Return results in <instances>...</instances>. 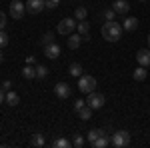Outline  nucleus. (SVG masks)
<instances>
[{
  "mask_svg": "<svg viewBox=\"0 0 150 148\" xmlns=\"http://www.w3.org/2000/svg\"><path fill=\"white\" fill-rule=\"evenodd\" d=\"M6 44H8V36H6L4 30H0V48H4Z\"/></svg>",
  "mask_w": 150,
  "mask_h": 148,
  "instance_id": "c756f323",
  "label": "nucleus"
},
{
  "mask_svg": "<svg viewBox=\"0 0 150 148\" xmlns=\"http://www.w3.org/2000/svg\"><path fill=\"white\" fill-rule=\"evenodd\" d=\"M112 10H114L116 14H120V16H124V14H128V10H130V4H128L126 0H116L114 4H112Z\"/></svg>",
  "mask_w": 150,
  "mask_h": 148,
  "instance_id": "9b49d317",
  "label": "nucleus"
},
{
  "mask_svg": "<svg viewBox=\"0 0 150 148\" xmlns=\"http://www.w3.org/2000/svg\"><path fill=\"white\" fill-rule=\"evenodd\" d=\"M44 4H46V8H48V10H54V8H58L60 0H44Z\"/></svg>",
  "mask_w": 150,
  "mask_h": 148,
  "instance_id": "c85d7f7f",
  "label": "nucleus"
},
{
  "mask_svg": "<svg viewBox=\"0 0 150 148\" xmlns=\"http://www.w3.org/2000/svg\"><path fill=\"white\" fill-rule=\"evenodd\" d=\"M36 78H46L48 76V68L44 66V64H36Z\"/></svg>",
  "mask_w": 150,
  "mask_h": 148,
  "instance_id": "a878e982",
  "label": "nucleus"
},
{
  "mask_svg": "<svg viewBox=\"0 0 150 148\" xmlns=\"http://www.w3.org/2000/svg\"><path fill=\"white\" fill-rule=\"evenodd\" d=\"M82 106H86V100H82V98H78V100H74V112H78Z\"/></svg>",
  "mask_w": 150,
  "mask_h": 148,
  "instance_id": "7c9ffc66",
  "label": "nucleus"
},
{
  "mask_svg": "<svg viewBox=\"0 0 150 148\" xmlns=\"http://www.w3.org/2000/svg\"><path fill=\"white\" fill-rule=\"evenodd\" d=\"M104 102H106V98H104V94H100V92H90L88 94V98H86V104L92 108V110H100L104 106Z\"/></svg>",
  "mask_w": 150,
  "mask_h": 148,
  "instance_id": "39448f33",
  "label": "nucleus"
},
{
  "mask_svg": "<svg viewBox=\"0 0 150 148\" xmlns=\"http://www.w3.org/2000/svg\"><path fill=\"white\" fill-rule=\"evenodd\" d=\"M26 62H28V64H34L36 58H34V56H28V58H26Z\"/></svg>",
  "mask_w": 150,
  "mask_h": 148,
  "instance_id": "f704fd0d",
  "label": "nucleus"
},
{
  "mask_svg": "<svg viewBox=\"0 0 150 148\" xmlns=\"http://www.w3.org/2000/svg\"><path fill=\"white\" fill-rule=\"evenodd\" d=\"M122 24H118L116 20H110V22H104L102 24V38L108 40V42H118L122 38Z\"/></svg>",
  "mask_w": 150,
  "mask_h": 148,
  "instance_id": "f257e3e1",
  "label": "nucleus"
},
{
  "mask_svg": "<svg viewBox=\"0 0 150 148\" xmlns=\"http://www.w3.org/2000/svg\"><path fill=\"white\" fill-rule=\"evenodd\" d=\"M10 86H12V82H10V80H4L0 88H2V90H4V92H8V90H10Z\"/></svg>",
  "mask_w": 150,
  "mask_h": 148,
  "instance_id": "473e14b6",
  "label": "nucleus"
},
{
  "mask_svg": "<svg viewBox=\"0 0 150 148\" xmlns=\"http://www.w3.org/2000/svg\"><path fill=\"white\" fill-rule=\"evenodd\" d=\"M108 144H110V136H106V134H102V136L98 138L96 142H92V146H94V148H106Z\"/></svg>",
  "mask_w": 150,
  "mask_h": 148,
  "instance_id": "5701e85b",
  "label": "nucleus"
},
{
  "mask_svg": "<svg viewBox=\"0 0 150 148\" xmlns=\"http://www.w3.org/2000/svg\"><path fill=\"white\" fill-rule=\"evenodd\" d=\"M76 114H78V118H80V120H90V118H92V108L86 104V106H82Z\"/></svg>",
  "mask_w": 150,
  "mask_h": 148,
  "instance_id": "a211bd4d",
  "label": "nucleus"
},
{
  "mask_svg": "<svg viewBox=\"0 0 150 148\" xmlns=\"http://www.w3.org/2000/svg\"><path fill=\"white\" fill-rule=\"evenodd\" d=\"M122 28H124L126 32H134V30L138 28V20H136L134 16H128L126 20L122 22Z\"/></svg>",
  "mask_w": 150,
  "mask_h": 148,
  "instance_id": "ddd939ff",
  "label": "nucleus"
},
{
  "mask_svg": "<svg viewBox=\"0 0 150 148\" xmlns=\"http://www.w3.org/2000/svg\"><path fill=\"white\" fill-rule=\"evenodd\" d=\"M44 56L50 58V60H54V58L60 56V46L56 44V42H50V44L44 46Z\"/></svg>",
  "mask_w": 150,
  "mask_h": 148,
  "instance_id": "1a4fd4ad",
  "label": "nucleus"
},
{
  "mask_svg": "<svg viewBox=\"0 0 150 148\" xmlns=\"http://www.w3.org/2000/svg\"><path fill=\"white\" fill-rule=\"evenodd\" d=\"M100 18H102L104 22H110V20H114V18H116V12L112 10V8H106V10L100 14Z\"/></svg>",
  "mask_w": 150,
  "mask_h": 148,
  "instance_id": "393cba45",
  "label": "nucleus"
},
{
  "mask_svg": "<svg viewBox=\"0 0 150 148\" xmlns=\"http://www.w3.org/2000/svg\"><path fill=\"white\" fill-rule=\"evenodd\" d=\"M86 16H88V10H86V6H76V10H74V18L80 22V20H86Z\"/></svg>",
  "mask_w": 150,
  "mask_h": 148,
  "instance_id": "412c9836",
  "label": "nucleus"
},
{
  "mask_svg": "<svg viewBox=\"0 0 150 148\" xmlns=\"http://www.w3.org/2000/svg\"><path fill=\"white\" fill-rule=\"evenodd\" d=\"M24 14H26V2H22V0H12L10 2V16L14 20H20Z\"/></svg>",
  "mask_w": 150,
  "mask_h": 148,
  "instance_id": "423d86ee",
  "label": "nucleus"
},
{
  "mask_svg": "<svg viewBox=\"0 0 150 148\" xmlns=\"http://www.w3.org/2000/svg\"><path fill=\"white\" fill-rule=\"evenodd\" d=\"M140 2H146V0H140Z\"/></svg>",
  "mask_w": 150,
  "mask_h": 148,
  "instance_id": "4c0bfd02",
  "label": "nucleus"
},
{
  "mask_svg": "<svg viewBox=\"0 0 150 148\" xmlns=\"http://www.w3.org/2000/svg\"><path fill=\"white\" fill-rule=\"evenodd\" d=\"M82 40H84V38H82L80 34H74V32H72L70 38H68V48H70V50H76V48L82 44Z\"/></svg>",
  "mask_w": 150,
  "mask_h": 148,
  "instance_id": "2eb2a0df",
  "label": "nucleus"
},
{
  "mask_svg": "<svg viewBox=\"0 0 150 148\" xmlns=\"http://www.w3.org/2000/svg\"><path fill=\"white\" fill-rule=\"evenodd\" d=\"M4 102H6V92L0 88V104H4Z\"/></svg>",
  "mask_w": 150,
  "mask_h": 148,
  "instance_id": "72a5a7b5",
  "label": "nucleus"
},
{
  "mask_svg": "<svg viewBox=\"0 0 150 148\" xmlns=\"http://www.w3.org/2000/svg\"><path fill=\"white\" fill-rule=\"evenodd\" d=\"M68 72H70V76H78V78H80L82 76V66L78 64V62H72V64L68 66Z\"/></svg>",
  "mask_w": 150,
  "mask_h": 148,
  "instance_id": "b1692460",
  "label": "nucleus"
},
{
  "mask_svg": "<svg viewBox=\"0 0 150 148\" xmlns=\"http://www.w3.org/2000/svg\"><path fill=\"white\" fill-rule=\"evenodd\" d=\"M130 140H132V136H130L128 130H116L110 136V144L116 148H126V146H130Z\"/></svg>",
  "mask_w": 150,
  "mask_h": 148,
  "instance_id": "f03ea898",
  "label": "nucleus"
},
{
  "mask_svg": "<svg viewBox=\"0 0 150 148\" xmlns=\"http://www.w3.org/2000/svg\"><path fill=\"white\" fill-rule=\"evenodd\" d=\"M132 76H134L136 82H142V80H146V76H148V70H146V66H140L138 64V68H134V72H132Z\"/></svg>",
  "mask_w": 150,
  "mask_h": 148,
  "instance_id": "4468645a",
  "label": "nucleus"
},
{
  "mask_svg": "<svg viewBox=\"0 0 150 148\" xmlns=\"http://www.w3.org/2000/svg\"><path fill=\"white\" fill-rule=\"evenodd\" d=\"M136 60L140 66H150V48H142L136 52Z\"/></svg>",
  "mask_w": 150,
  "mask_h": 148,
  "instance_id": "9d476101",
  "label": "nucleus"
},
{
  "mask_svg": "<svg viewBox=\"0 0 150 148\" xmlns=\"http://www.w3.org/2000/svg\"><path fill=\"white\" fill-rule=\"evenodd\" d=\"M68 146H70V140H68V138H64V136L54 138V140H52V148H68Z\"/></svg>",
  "mask_w": 150,
  "mask_h": 148,
  "instance_id": "aec40b11",
  "label": "nucleus"
},
{
  "mask_svg": "<svg viewBox=\"0 0 150 148\" xmlns=\"http://www.w3.org/2000/svg\"><path fill=\"white\" fill-rule=\"evenodd\" d=\"M30 144L36 146V148H42L44 144H46V138H44V134L36 132V134H32V138H30Z\"/></svg>",
  "mask_w": 150,
  "mask_h": 148,
  "instance_id": "dca6fc26",
  "label": "nucleus"
},
{
  "mask_svg": "<svg viewBox=\"0 0 150 148\" xmlns=\"http://www.w3.org/2000/svg\"><path fill=\"white\" fill-rule=\"evenodd\" d=\"M76 28H78V34L84 40H90V24L86 22V20H80V22L76 24Z\"/></svg>",
  "mask_w": 150,
  "mask_h": 148,
  "instance_id": "f8f14e48",
  "label": "nucleus"
},
{
  "mask_svg": "<svg viewBox=\"0 0 150 148\" xmlns=\"http://www.w3.org/2000/svg\"><path fill=\"white\" fill-rule=\"evenodd\" d=\"M102 134H104V130H100V128H92V130H88V132H86V140L92 144V142H96Z\"/></svg>",
  "mask_w": 150,
  "mask_h": 148,
  "instance_id": "f3484780",
  "label": "nucleus"
},
{
  "mask_svg": "<svg viewBox=\"0 0 150 148\" xmlns=\"http://www.w3.org/2000/svg\"><path fill=\"white\" fill-rule=\"evenodd\" d=\"M20 102V96H18V94H16V92H6V104H8V106H16V104Z\"/></svg>",
  "mask_w": 150,
  "mask_h": 148,
  "instance_id": "4be33fe9",
  "label": "nucleus"
},
{
  "mask_svg": "<svg viewBox=\"0 0 150 148\" xmlns=\"http://www.w3.org/2000/svg\"><path fill=\"white\" fill-rule=\"evenodd\" d=\"M22 76L26 80H32V78H36V68L32 66V64H26L22 68Z\"/></svg>",
  "mask_w": 150,
  "mask_h": 148,
  "instance_id": "6ab92c4d",
  "label": "nucleus"
},
{
  "mask_svg": "<svg viewBox=\"0 0 150 148\" xmlns=\"http://www.w3.org/2000/svg\"><path fill=\"white\" fill-rule=\"evenodd\" d=\"M54 94H56L60 100H66V98H70V94H72V88H70L66 82H58L56 86H54Z\"/></svg>",
  "mask_w": 150,
  "mask_h": 148,
  "instance_id": "0eeeda50",
  "label": "nucleus"
},
{
  "mask_svg": "<svg viewBox=\"0 0 150 148\" xmlns=\"http://www.w3.org/2000/svg\"><path fill=\"white\" fill-rule=\"evenodd\" d=\"M78 90L82 94H90V92L96 90V78L90 76V74H82L78 78Z\"/></svg>",
  "mask_w": 150,
  "mask_h": 148,
  "instance_id": "7ed1b4c3",
  "label": "nucleus"
},
{
  "mask_svg": "<svg viewBox=\"0 0 150 148\" xmlns=\"http://www.w3.org/2000/svg\"><path fill=\"white\" fill-rule=\"evenodd\" d=\"M50 42H54V34H52V32H46V34L40 38V44H42V46L50 44Z\"/></svg>",
  "mask_w": 150,
  "mask_h": 148,
  "instance_id": "bb28decb",
  "label": "nucleus"
},
{
  "mask_svg": "<svg viewBox=\"0 0 150 148\" xmlns=\"http://www.w3.org/2000/svg\"><path fill=\"white\" fill-rule=\"evenodd\" d=\"M146 40H148V48H150V34H148V38H146Z\"/></svg>",
  "mask_w": 150,
  "mask_h": 148,
  "instance_id": "e433bc0d",
  "label": "nucleus"
},
{
  "mask_svg": "<svg viewBox=\"0 0 150 148\" xmlns=\"http://www.w3.org/2000/svg\"><path fill=\"white\" fill-rule=\"evenodd\" d=\"M84 144H86V140H84V136H80V134H76V136H74V140H72V146L82 148Z\"/></svg>",
  "mask_w": 150,
  "mask_h": 148,
  "instance_id": "cd10ccee",
  "label": "nucleus"
},
{
  "mask_svg": "<svg viewBox=\"0 0 150 148\" xmlns=\"http://www.w3.org/2000/svg\"><path fill=\"white\" fill-rule=\"evenodd\" d=\"M76 20L74 18H64V20H60L58 22V28H56V32L58 34H62V36H70L74 30H76Z\"/></svg>",
  "mask_w": 150,
  "mask_h": 148,
  "instance_id": "20e7f679",
  "label": "nucleus"
},
{
  "mask_svg": "<svg viewBox=\"0 0 150 148\" xmlns=\"http://www.w3.org/2000/svg\"><path fill=\"white\" fill-rule=\"evenodd\" d=\"M44 8H46L44 0H28L26 2V12H30V14H40Z\"/></svg>",
  "mask_w": 150,
  "mask_h": 148,
  "instance_id": "6e6552de",
  "label": "nucleus"
},
{
  "mask_svg": "<svg viewBox=\"0 0 150 148\" xmlns=\"http://www.w3.org/2000/svg\"><path fill=\"white\" fill-rule=\"evenodd\" d=\"M2 60H4V54H2V48H0V64H2Z\"/></svg>",
  "mask_w": 150,
  "mask_h": 148,
  "instance_id": "c9c22d12",
  "label": "nucleus"
},
{
  "mask_svg": "<svg viewBox=\"0 0 150 148\" xmlns=\"http://www.w3.org/2000/svg\"><path fill=\"white\" fill-rule=\"evenodd\" d=\"M4 26H6V14L0 10V30H4Z\"/></svg>",
  "mask_w": 150,
  "mask_h": 148,
  "instance_id": "2f4dec72",
  "label": "nucleus"
}]
</instances>
